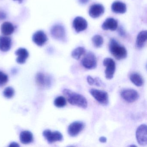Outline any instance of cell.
<instances>
[{
    "mask_svg": "<svg viewBox=\"0 0 147 147\" xmlns=\"http://www.w3.org/2000/svg\"><path fill=\"white\" fill-rule=\"evenodd\" d=\"M54 104L56 107L62 108L66 105L67 101L65 98L63 96H59L56 98L54 101Z\"/></svg>",
    "mask_w": 147,
    "mask_h": 147,
    "instance_id": "obj_25",
    "label": "cell"
},
{
    "mask_svg": "<svg viewBox=\"0 0 147 147\" xmlns=\"http://www.w3.org/2000/svg\"><path fill=\"white\" fill-rule=\"evenodd\" d=\"M15 54L18 56L17 62L20 64H23L25 63L29 56V52L24 48H20L16 51Z\"/></svg>",
    "mask_w": 147,
    "mask_h": 147,
    "instance_id": "obj_15",
    "label": "cell"
},
{
    "mask_svg": "<svg viewBox=\"0 0 147 147\" xmlns=\"http://www.w3.org/2000/svg\"><path fill=\"white\" fill-rule=\"evenodd\" d=\"M87 81L88 83L91 85V86H93L94 85V79L92 77L90 76H87Z\"/></svg>",
    "mask_w": 147,
    "mask_h": 147,
    "instance_id": "obj_28",
    "label": "cell"
},
{
    "mask_svg": "<svg viewBox=\"0 0 147 147\" xmlns=\"http://www.w3.org/2000/svg\"><path fill=\"white\" fill-rule=\"evenodd\" d=\"M10 147L13 146V147H19V145L18 143L16 142H13L11 143L10 145Z\"/></svg>",
    "mask_w": 147,
    "mask_h": 147,
    "instance_id": "obj_33",
    "label": "cell"
},
{
    "mask_svg": "<svg viewBox=\"0 0 147 147\" xmlns=\"http://www.w3.org/2000/svg\"><path fill=\"white\" fill-rule=\"evenodd\" d=\"M82 66L88 69L96 68L97 66V60L95 55L92 52L87 53L82 61Z\"/></svg>",
    "mask_w": 147,
    "mask_h": 147,
    "instance_id": "obj_4",
    "label": "cell"
},
{
    "mask_svg": "<svg viewBox=\"0 0 147 147\" xmlns=\"http://www.w3.org/2000/svg\"><path fill=\"white\" fill-rule=\"evenodd\" d=\"M118 27V22L117 20L113 18H108L102 24V29L105 30H110L115 31Z\"/></svg>",
    "mask_w": 147,
    "mask_h": 147,
    "instance_id": "obj_14",
    "label": "cell"
},
{
    "mask_svg": "<svg viewBox=\"0 0 147 147\" xmlns=\"http://www.w3.org/2000/svg\"><path fill=\"white\" fill-rule=\"evenodd\" d=\"M111 10L115 13L123 14L126 12L127 8L125 4L120 1H117L113 3Z\"/></svg>",
    "mask_w": 147,
    "mask_h": 147,
    "instance_id": "obj_19",
    "label": "cell"
},
{
    "mask_svg": "<svg viewBox=\"0 0 147 147\" xmlns=\"http://www.w3.org/2000/svg\"><path fill=\"white\" fill-rule=\"evenodd\" d=\"M129 78L131 82L136 86H142L143 85V79L142 76L138 73H132L130 76Z\"/></svg>",
    "mask_w": 147,
    "mask_h": 147,
    "instance_id": "obj_22",
    "label": "cell"
},
{
    "mask_svg": "<svg viewBox=\"0 0 147 147\" xmlns=\"http://www.w3.org/2000/svg\"><path fill=\"white\" fill-rule=\"evenodd\" d=\"M14 92V90L12 87H8L3 91V95L7 98H11L13 97Z\"/></svg>",
    "mask_w": 147,
    "mask_h": 147,
    "instance_id": "obj_26",
    "label": "cell"
},
{
    "mask_svg": "<svg viewBox=\"0 0 147 147\" xmlns=\"http://www.w3.org/2000/svg\"><path fill=\"white\" fill-rule=\"evenodd\" d=\"M32 41L39 46L44 45L48 41V38L45 33L43 31H38L33 35Z\"/></svg>",
    "mask_w": 147,
    "mask_h": 147,
    "instance_id": "obj_12",
    "label": "cell"
},
{
    "mask_svg": "<svg viewBox=\"0 0 147 147\" xmlns=\"http://www.w3.org/2000/svg\"><path fill=\"white\" fill-rule=\"evenodd\" d=\"M105 12V7L100 4H94L90 7L89 15L93 18H97L103 15Z\"/></svg>",
    "mask_w": 147,
    "mask_h": 147,
    "instance_id": "obj_13",
    "label": "cell"
},
{
    "mask_svg": "<svg viewBox=\"0 0 147 147\" xmlns=\"http://www.w3.org/2000/svg\"><path fill=\"white\" fill-rule=\"evenodd\" d=\"M6 14L2 11H0V20H3L6 18Z\"/></svg>",
    "mask_w": 147,
    "mask_h": 147,
    "instance_id": "obj_30",
    "label": "cell"
},
{
    "mask_svg": "<svg viewBox=\"0 0 147 147\" xmlns=\"http://www.w3.org/2000/svg\"><path fill=\"white\" fill-rule=\"evenodd\" d=\"M136 138L139 145L146 146L147 144V127L144 124L138 126L136 131Z\"/></svg>",
    "mask_w": 147,
    "mask_h": 147,
    "instance_id": "obj_5",
    "label": "cell"
},
{
    "mask_svg": "<svg viewBox=\"0 0 147 147\" xmlns=\"http://www.w3.org/2000/svg\"><path fill=\"white\" fill-rule=\"evenodd\" d=\"M14 1H23V0H14Z\"/></svg>",
    "mask_w": 147,
    "mask_h": 147,
    "instance_id": "obj_34",
    "label": "cell"
},
{
    "mask_svg": "<svg viewBox=\"0 0 147 147\" xmlns=\"http://www.w3.org/2000/svg\"><path fill=\"white\" fill-rule=\"evenodd\" d=\"M8 76L2 71H0V86L4 85L8 81Z\"/></svg>",
    "mask_w": 147,
    "mask_h": 147,
    "instance_id": "obj_27",
    "label": "cell"
},
{
    "mask_svg": "<svg viewBox=\"0 0 147 147\" xmlns=\"http://www.w3.org/2000/svg\"><path fill=\"white\" fill-rule=\"evenodd\" d=\"M43 135L49 143L61 142L63 139L62 134L57 131H51L50 130H45L43 132Z\"/></svg>",
    "mask_w": 147,
    "mask_h": 147,
    "instance_id": "obj_10",
    "label": "cell"
},
{
    "mask_svg": "<svg viewBox=\"0 0 147 147\" xmlns=\"http://www.w3.org/2000/svg\"><path fill=\"white\" fill-rule=\"evenodd\" d=\"M103 65L106 67L105 70V76L107 80L113 79L116 70V63L113 59L111 58H105L103 61Z\"/></svg>",
    "mask_w": 147,
    "mask_h": 147,
    "instance_id": "obj_6",
    "label": "cell"
},
{
    "mask_svg": "<svg viewBox=\"0 0 147 147\" xmlns=\"http://www.w3.org/2000/svg\"><path fill=\"white\" fill-rule=\"evenodd\" d=\"M109 48L111 54L117 60H123L127 57V52L125 48L120 45L114 38L110 40Z\"/></svg>",
    "mask_w": 147,
    "mask_h": 147,
    "instance_id": "obj_2",
    "label": "cell"
},
{
    "mask_svg": "<svg viewBox=\"0 0 147 147\" xmlns=\"http://www.w3.org/2000/svg\"><path fill=\"white\" fill-rule=\"evenodd\" d=\"M86 52L85 48L82 47H79L76 48L72 51L71 56L74 59L79 60L82 55H84Z\"/></svg>",
    "mask_w": 147,
    "mask_h": 147,
    "instance_id": "obj_23",
    "label": "cell"
},
{
    "mask_svg": "<svg viewBox=\"0 0 147 147\" xmlns=\"http://www.w3.org/2000/svg\"><path fill=\"white\" fill-rule=\"evenodd\" d=\"M73 27L77 33L85 30L88 27L86 20L82 17H77L73 21Z\"/></svg>",
    "mask_w": 147,
    "mask_h": 147,
    "instance_id": "obj_11",
    "label": "cell"
},
{
    "mask_svg": "<svg viewBox=\"0 0 147 147\" xmlns=\"http://www.w3.org/2000/svg\"><path fill=\"white\" fill-rule=\"evenodd\" d=\"M92 42L94 46L96 48H100L103 45L104 40L103 37L100 35H95L92 38Z\"/></svg>",
    "mask_w": 147,
    "mask_h": 147,
    "instance_id": "obj_24",
    "label": "cell"
},
{
    "mask_svg": "<svg viewBox=\"0 0 147 147\" xmlns=\"http://www.w3.org/2000/svg\"><path fill=\"white\" fill-rule=\"evenodd\" d=\"M147 38V31H142L139 32L137 37L136 41V47L138 49H142L145 44Z\"/></svg>",
    "mask_w": 147,
    "mask_h": 147,
    "instance_id": "obj_17",
    "label": "cell"
},
{
    "mask_svg": "<svg viewBox=\"0 0 147 147\" xmlns=\"http://www.w3.org/2000/svg\"><path fill=\"white\" fill-rule=\"evenodd\" d=\"M63 93L66 96L69 103L71 105L84 109H86L87 107V100L83 95L67 88L63 89Z\"/></svg>",
    "mask_w": 147,
    "mask_h": 147,
    "instance_id": "obj_1",
    "label": "cell"
},
{
    "mask_svg": "<svg viewBox=\"0 0 147 147\" xmlns=\"http://www.w3.org/2000/svg\"><path fill=\"white\" fill-rule=\"evenodd\" d=\"M85 126V124L82 121H75L69 125L68 133L71 137L76 136L83 130Z\"/></svg>",
    "mask_w": 147,
    "mask_h": 147,
    "instance_id": "obj_8",
    "label": "cell"
},
{
    "mask_svg": "<svg viewBox=\"0 0 147 147\" xmlns=\"http://www.w3.org/2000/svg\"><path fill=\"white\" fill-rule=\"evenodd\" d=\"M90 93L98 103L103 105H107L109 103V96L106 92L96 89H91Z\"/></svg>",
    "mask_w": 147,
    "mask_h": 147,
    "instance_id": "obj_3",
    "label": "cell"
},
{
    "mask_svg": "<svg viewBox=\"0 0 147 147\" xmlns=\"http://www.w3.org/2000/svg\"><path fill=\"white\" fill-rule=\"evenodd\" d=\"M12 40L7 36H0V50L7 52L10 50L11 47Z\"/></svg>",
    "mask_w": 147,
    "mask_h": 147,
    "instance_id": "obj_16",
    "label": "cell"
},
{
    "mask_svg": "<svg viewBox=\"0 0 147 147\" xmlns=\"http://www.w3.org/2000/svg\"><path fill=\"white\" fill-rule=\"evenodd\" d=\"M20 142L24 144H28L32 142L33 140V136L32 132L29 131H24L20 133Z\"/></svg>",
    "mask_w": 147,
    "mask_h": 147,
    "instance_id": "obj_20",
    "label": "cell"
},
{
    "mask_svg": "<svg viewBox=\"0 0 147 147\" xmlns=\"http://www.w3.org/2000/svg\"><path fill=\"white\" fill-rule=\"evenodd\" d=\"M51 34L53 38L60 41H64L66 38L65 28L61 25L53 26L51 30Z\"/></svg>",
    "mask_w": 147,
    "mask_h": 147,
    "instance_id": "obj_7",
    "label": "cell"
},
{
    "mask_svg": "<svg viewBox=\"0 0 147 147\" xmlns=\"http://www.w3.org/2000/svg\"><path fill=\"white\" fill-rule=\"evenodd\" d=\"M122 98L128 103H133L139 98L137 91L133 89H125L121 92Z\"/></svg>",
    "mask_w": 147,
    "mask_h": 147,
    "instance_id": "obj_9",
    "label": "cell"
},
{
    "mask_svg": "<svg viewBox=\"0 0 147 147\" xmlns=\"http://www.w3.org/2000/svg\"><path fill=\"white\" fill-rule=\"evenodd\" d=\"M89 1V0H79V2L80 4H83V5L87 4Z\"/></svg>",
    "mask_w": 147,
    "mask_h": 147,
    "instance_id": "obj_32",
    "label": "cell"
},
{
    "mask_svg": "<svg viewBox=\"0 0 147 147\" xmlns=\"http://www.w3.org/2000/svg\"><path fill=\"white\" fill-rule=\"evenodd\" d=\"M99 140V141L100 142L103 143L106 142L107 141V139L104 136L100 137Z\"/></svg>",
    "mask_w": 147,
    "mask_h": 147,
    "instance_id": "obj_31",
    "label": "cell"
},
{
    "mask_svg": "<svg viewBox=\"0 0 147 147\" xmlns=\"http://www.w3.org/2000/svg\"><path fill=\"white\" fill-rule=\"evenodd\" d=\"M118 32L119 35L121 36H124L125 35V32L123 27L120 26L118 29Z\"/></svg>",
    "mask_w": 147,
    "mask_h": 147,
    "instance_id": "obj_29",
    "label": "cell"
},
{
    "mask_svg": "<svg viewBox=\"0 0 147 147\" xmlns=\"http://www.w3.org/2000/svg\"><path fill=\"white\" fill-rule=\"evenodd\" d=\"M15 28L12 24L9 22H5L1 26V32L5 36H9L14 32Z\"/></svg>",
    "mask_w": 147,
    "mask_h": 147,
    "instance_id": "obj_21",
    "label": "cell"
},
{
    "mask_svg": "<svg viewBox=\"0 0 147 147\" xmlns=\"http://www.w3.org/2000/svg\"><path fill=\"white\" fill-rule=\"evenodd\" d=\"M36 80L38 84L42 87L49 86L51 84L50 78L42 73L37 75Z\"/></svg>",
    "mask_w": 147,
    "mask_h": 147,
    "instance_id": "obj_18",
    "label": "cell"
}]
</instances>
